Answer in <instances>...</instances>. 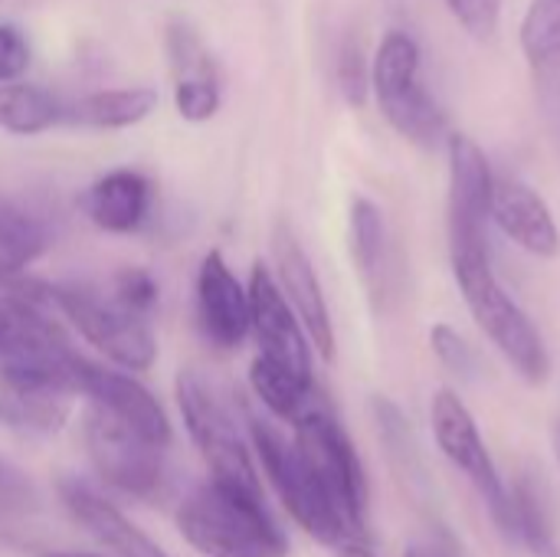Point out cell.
Returning a JSON list of instances; mask_svg holds the SVG:
<instances>
[{
	"mask_svg": "<svg viewBox=\"0 0 560 557\" xmlns=\"http://www.w3.org/2000/svg\"><path fill=\"white\" fill-rule=\"evenodd\" d=\"M52 286L13 276L0 282V381L75 397L82 355L72 351L56 318Z\"/></svg>",
	"mask_w": 560,
	"mask_h": 557,
	"instance_id": "obj_1",
	"label": "cell"
},
{
	"mask_svg": "<svg viewBox=\"0 0 560 557\" xmlns=\"http://www.w3.org/2000/svg\"><path fill=\"white\" fill-rule=\"evenodd\" d=\"M177 525L187 545L207 557L289 555V538L266 512L262 496H249L213 479L184 499Z\"/></svg>",
	"mask_w": 560,
	"mask_h": 557,
	"instance_id": "obj_2",
	"label": "cell"
},
{
	"mask_svg": "<svg viewBox=\"0 0 560 557\" xmlns=\"http://www.w3.org/2000/svg\"><path fill=\"white\" fill-rule=\"evenodd\" d=\"M450 263L476 325L489 335V341L505 355V361L528 384H545L551 378L548 345L535 328V322L525 315V309L499 282L492 269V253H459L450 256Z\"/></svg>",
	"mask_w": 560,
	"mask_h": 557,
	"instance_id": "obj_3",
	"label": "cell"
},
{
	"mask_svg": "<svg viewBox=\"0 0 560 557\" xmlns=\"http://www.w3.org/2000/svg\"><path fill=\"white\" fill-rule=\"evenodd\" d=\"M246 430L262 463V473L269 476L276 496L282 499V506L289 509V515L299 522L305 535H312L318 545L328 548L364 545V538L348 525V519L338 512V506L318 483L315 469L305 463V456L285 433H279L269 420L256 414H246Z\"/></svg>",
	"mask_w": 560,
	"mask_h": 557,
	"instance_id": "obj_4",
	"label": "cell"
},
{
	"mask_svg": "<svg viewBox=\"0 0 560 557\" xmlns=\"http://www.w3.org/2000/svg\"><path fill=\"white\" fill-rule=\"evenodd\" d=\"M371 92L381 115L397 135L420 148H433L453 131H446V112L430 95L420 76V46L407 30H387L374 62H371Z\"/></svg>",
	"mask_w": 560,
	"mask_h": 557,
	"instance_id": "obj_5",
	"label": "cell"
},
{
	"mask_svg": "<svg viewBox=\"0 0 560 557\" xmlns=\"http://www.w3.org/2000/svg\"><path fill=\"white\" fill-rule=\"evenodd\" d=\"M177 404L194 446L200 450L213 473V483H223L249 496H262L259 473L253 466L249 446L233 410L197 368H184L177 374Z\"/></svg>",
	"mask_w": 560,
	"mask_h": 557,
	"instance_id": "obj_6",
	"label": "cell"
},
{
	"mask_svg": "<svg viewBox=\"0 0 560 557\" xmlns=\"http://www.w3.org/2000/svg\"><path fill=\"white\" fill-rule=\"evenodd\" d=\"M56 312L105 358L125 371H148L158 358L151 318L125 309L112 289L95 286H52Z\"/></svg>",
	"mask_w": 560,
	"mask_h": 557,
	"instance_id": "obj_7",
	"label": "cell"
},
{
	"mask_svg": "<svg viewBox=\"0 0 560 557\" xmlns=\"http://www.w3.org/2000/svg\"><path fill=\"white\" fill-rule=\"evenodd\" d=\"M292 443L305 456V463L315 469L318 483L338 506V512L348 519V525L368 538V476L361 466V456L335 417L331 404L312 410L299 423H292Z\"/></svg>",
	"mask_w": 560,
	"mask_h": 557,
	"instance_id": "obj_8",
	"label": "cell"
},
{
	"mask_svg": "<svg viewBox=\"0 0 560 557\" xmlns=\"http://www.w3.org/2000/svg\"><path fill=\"white\" fill-rule=\"evenodd\" d=\"M430 420H433V437H436V446L443 450V456L469 479V486L479 492V499L492 512L502 535L512 538V532H515L512 496H509V486H505V479H502L466 401L450 387L436 391L433 407H430Z\"/></svg>",
	"mask_w": 560,
	"mask_h": 557,
	"instance_id": "obj_9",
	"label": "cell"
},
{
	"mask_svg": "<svg viewBox=\"0 0 560 557\" xmlns=\"http://www.w3.org/2000/svg\"><path fill=\"white\" fill-rule=\"evenodd\" d=\"M85 450L95 473L125 496L135 499H158L164 492V450L128 430L125 423L112 420L108 414L89 407L85 410Z\"/></svg>",
	"mask_w": 560,
	"mask_h": 557,
	"instance_id": "obj_10",
	"label": "cell"
},
{
	"mask_svg": "<svg viewBox=\"0 0 560 557\" xmlns=\"http://www.w3.org/2000/svg\"><path fill=\"white\" fill-rule=\"evenodd\" d=\"M450 151V256L459 253H492L489 250V220H492V167L486 151L463 131L446 138Z\"/></svg>",
	"mask_w": 560,
	"mask_h": 557,
	"instance_id": "obj_11",
	"label": "cell"
},
{
	"mask_svg": "<svg viewBox=\"0 0 560 557\" xmlns=\"http://www.w3.org/2000/svg\"><path fill=\"white\" fill-rule=\"evenodd\" d=\"M249 332L259 341V358L305 381L312 378V341L285 302L276 276L259 263L249 276Z\"/></svg>",
	"mask_w": 560,
	"mask_h": 557,
	"instance_id": "obj_12",
	"label": "cell"
},
{
	"mask_svg": "<svg viewBox=\"0 0 560 557\" xmlns=\"http://www.w3.org/2000/svg\"><path fill=\"white\" fill-rule=\"evenodd\" d=\"M75 397H85L89 407L108 414L112 420H118L128 430H135L138 437H144L148 443L167 450L171 420H167L164 407L158 404V397L144 384H138L131 374H121V371H112L105 364L82 358L79 371H75Z\"/></svg>",
	"mask_w": 560,
	"mask_h": 557,
	"instance_id": "obj_13",
	"label": "cell"
},
{
	"mask_svg": "<svg viewBox=\"0 0 560 557\" xmlns=\"http://www.w3.org/2000/svg\"><path fill=\"white\" fill-rule=\"evenodd\" d=\"M272 259H276V282L285 295V302L292 305L295 318L302 322L308 341L315 345V351L322 358H335V325H331V312L322 292V282L315 276V266L308 259V253L302 250L299 236L292 233V227L285 220L276 223L272 230Z\"/></svg>",
	"mask_w": 560,
	"mask_h": 557,
	"instance_id": "obj_14",
	"label": "cell"
},
{
	"mask_svg": "<svg viewBox=\"0 0 560 557\" xmlns=\"http://www.w3.org/2000/svg\"><path fill=\"white\" fill-rule=\"evenodd\" d=\"M197 322L210 345L233 351L249 335V289L220 253H207L197 272Z\"/></svg>",
	"mask_w": 560,
	"mask_h": 557,
	"instance_id": "obj_15",
	"label": "cell"
},
{
	"mask_svg": "<svg viewBox=\"0 0 560 557\" xmlns=\"http://www.w3.org/2000/svg\"><path fill=\"white\" fill-rule=\"evenodd\" d=\"M56 489L66 512L89 532V538L102 552H108L105 557H167L158 542H151L121 509H115L79 476H62Z\"/></svg>",
	"mask_w": 560,
	"mask_h": 557,
	"instance_id": "obj_16",
	"label": "cell"
},
{
	"mask_svg": "<svg viewBox=\"0 0 560 557\" xmlns=\"http://www.w3.org/2000/svg\"><path fill=\"white\" fill-rule=\"evenodd\" d=\"M492 220L525 253L555 259L560 253V230L551 207L538 190L515 177H495L492 184Z\"/></svg>",
	"mask_w": 560,
	"mask_h": 557,
	"instance_id": "obj_17",
	"label": "cell"
},
{
	"mask_svg": "<svg viewBox=\"0 0 560 557\" xmlns=\"http://www.w3.org/2000/svg\"><path fill=\"white\" fill-rule=\"evenodd\" d=\"M154 187L138 171H108L82 194L85 217L105 233H135L151 213Z\"/></svg>",
	"mask_w": 560,
	"mask_h": 557,
	"instance_id": "obj_18",
	"label": "cell"
},
{
	"mask_svg": "<svg viewBox=\"0 0 560 557\" xmlns=\"http://www.w3.org/2000/svg\"><path fill=\"white\" fill-rule=\"evenodd\" d=\"M348 236H351V259L364 289L374 302H381L390 286V243H387L384 213L374 200L368 197L351 200Z\"/></svg>",
	"mask_w": 560,
	"mask_h": 557,
	"instance_id": "obj_19",
	"label": "cell"
},
{
	"mask_svg": "<svg viewBox=\"0 0 560 557\" xmlns=\"http://www.w3.org/2000/svg\"><path fill=\"white\" fill-rule=\"evenodd\" d=\"M518 39L535 85L560 98V0H532Z\"/></svg>",
	"mask_w": 560,
	"mask_h": 557,
	"instance_id": "obj_20",
	"label": "cell"
},
{
	"mask_svg": "<svg viewBox=\"0 0 560 557\" xmlns=\"http://www.w3.org/2000/svg\"><path fill=\"white\" fill-rule=\"evenodd\" d=\"M52 243V230L33 207L0 197V282L23 276V269L39 259Z\"/></svg>",
	"mask_w": 560,
	"mask_h": 557,
	"instance_id": "obj_21",
	"label": "cell"
},
{
	"mask_svg": "<svg viewBox=\"0 0 560 557\" xmlns=\"http://www.w3.org/2000/svg\"><path fill=\"white\" fill-rule=\"evenodd\" d=\"M509 496H512V522H515L512 538L522 542L532 557H560L558 529H555L545 483L535 473H522L509 489Z\"/></svg>",
	"mask_w": 560,
	"mask_h": 557,
	"instance_id": "obj_22",
	"label": "cell"
},
{
	"mask_svg": "<svg viewBox=\"0 0 560 557\" xmlns=\"http://www.w3.org/2000/svg\"><path fill=\"white\" fill-rule=\"evenodd\" d=\"M158 105V95L151 89H102L79 95L66 102V121L62 125H82V128H131L144 121Z\"/></svg>",
	"mask_w": 560,
	"mask_h": 557,
	"instance_id": "obj_23",
	"label": "cell"
},
{
	"mask_svg": "<svg viewBox=\"0 0 560 557\" xmlns=\"http://www.w3.org/2000/svg\"><path fill=\"white\" fill-rule=\"evenodd\" d=\"M249 384H253V394L259 397V404L269 407V414H276L279 420H289V423H299L302 417H308L312 410L328 404L315 381L295 378V374H289V371L262 361V358L253 361Z\"/></svg>",
	"mask_w": 560,
	"mask_h": 557,
	"instance_id": "obj_24",
	"label": "cell"
},
{
	"mask_svg": "<svg viewBox=\"0 0 560 557\" xmlns=\"http://www.w3.org/2000/svg\"><path fill=\"white\" fill-rule=\"evenodd\" d=\"M72 394L46 387H13L0 381V423L20 433H56L69 420Z\"/></svg>",
	"mask_w": 560,
	"mask_h": 557,
	"instance_id": "obj_25",
	"label": "cell"
},
{
	"mask_svg": "<svg viewBox=\"0 0 560 557\" xmlns=\"http://www.w3.org/2000/svg\"><path fill=\"white\" fill-rule=\"evenodd\" d=\"M66 121V102L30 82L0 85V128L10 135H39Z\"/></svg>",
	"mask_w": 560,
	"mask_h": 557,
	"instance_id": "obj_26",
	"label": "cell"
},
{
	"mask_svg": "<svg viewBox=\"0 0 560 557\" xmlns=\"http://www.w3.org/2000/svg\"><path fill=\"white\" fill-rule=\"evenodd\" d=\"M430 348H433L436 361H440L446 371H453L456 378H463V381H472V378H476L479 358H476L472 345H469L456 328H450V325H443V322L433 325V328H430Z\"/></svg>",
	"mask_w": 560,
	"mask_h": 557,
	"instance_id": "obj_27",
	"label": "cell"
},
{
	"mask_svg": "<svg viewBox=\"0 0 560 557\" xmlns=\"http://www.w3.org/2000/svg\"><path fill=\"white\" fill-rule=\"evenodd\" d=\"M338 85L348 98V105L361 108L371 95V62L361 49V43L354 36H348L341 43V53H338Z\"/></svg>",
	"mask_w": 560,
	"mask_h": 557,
	"instance_id": "obj_28",
	"label": "cell"
},
{
	"mask_svg": "<svg viewBox=\"0 0 560 557\" xmlns=\"http://www.w3.org/2000/svg\"><path fill=\"white\" fill-rule=\"evenodd\" d=\"M112 295L125 305V309H131V312H138V315H151L154 312V305H158V282H154V276L148 272V269H138V266H125V269H118L115 272V279H112Z\"/></svg>",
	"mask_w": 560,
	"mask_h": 557,
	"instance_id": "obj_29",
	"label": "cell"
},
{
	"mask_svg": "<svg viewBox=\"0 0 560 557\" xmlns=\"http://www.w3.org/2000/svg\"><path fill=\"white\" fill-rule=\"evenodd\" d=\"M174 105L187 121H207L220 112V82L217 79H180L174 85Z\"/></svg>",
	"mask_w": 560,
	"mask_h": 557,
	"instance_id": "obj_30",
	"label": "cell"
},
{
	"mask_svg": "<svg viewBox=\"0 0 560 557\" xmlns=\"http://www.w3.org/2000/svg\"><path fill=\"white\" fill-rule=\"evenodd\" d=\"M456 23L479 43H489L499 30L502 0H446Z\"/></svg>",
	"mask_w": 560,
	"mask_h": 557,
	"instance_id": "obj_31",
	"label": "cell"
},
{
	"mask_svg": "<svg viewBox=\"0 0 560 557\" xmlns=\"http://www.w3.org/2000/svg\"><path fill=\"white\" fill-rule=\"evenodd\" d=\"M36 486L26 479L20 466L0 456V512H26L36 509Z\"/></svg>",
	"mask_w": 560,
	"mask_h": 557,
	"instance_id": "obj_32",
	"label": "cell"
},
{
	"mask_svg": "<svg viewBox=\"0 0 560 557\" xmlns=\"http://www.w3.org/2000/svg\"><path fill=\"white\" fill-rule=\"evenodd\" d=\"M30 66V46L23 33L10 23H0V85L16 82Z\"/></svg>",
	"mask_w": 560,
	"mask_h": 557,
	"instance_id": "obj_33",
	"label": "cell"
},
{
	"mask_svg": "<svg viewBox=\"0 0 560 557\" xmlns=\"http://www.w3.org/2000/svg\"><path fill=\"white\" fill-rule=\"evenodd\" d=\"M341 557H377L368 545H348V548H341Z\"/></svg>",
	"mask_w": 560,
	"mask_h": 557,
	"instance_id": "obj_34",
	"label": "cell"
},
{
	"mask_svg": "<svg viewBox=\"0 0 560 557\" xmlns=\"http://www.w3.org/2000/svg\"><path fill=\"white\" fill-rule=\"evenodd\" d=\"M551 443H555V456H558V466H560V410H558V420H555V430H551Z\"/></svg>",
	"mask_w": 560,
	"mask_h": 557,
	"instance_id": "obj_35",
	"label": "cell"
},
{
	"mask_svg": "<svg viewBox=\"0 0 560 557\" xmlns=\"http://www.w3.org/2000/svg\"><path fill=\"white\" fill-rule=\"evenodd\" d=\"M430 557H459V552H456L453 545H443V548H433Z\"/></svg>",
	"mask_w": 560,
	"mask_h": 557,
	"instance_id": "obj_36",
	"label": "cell"
},
{
	"mask_svg": "<svg viewBox=\"0 0 560 557\" xmlns=\"http://www.w3.org/2000/svg\"><path fill=\"white\" fill-rule=\"evenodd\" d=\"M39 557H102V555H79V552H43Z\"/></svg>",
	"mask_w": 560,
	"mask_h": 557,
	"instance_id": "obj_37",
	"label": "cell"
},
{
	"mask_svg": "<svg viewBox=\"0 0 560 557\" xmlns=\"http://www.w3.org/2000/svg\"><path fill=\"white\" fill-rule=\"evenodd\" d=\"M407 557H430L427 552H407Z\"/></svg>",
	"mask_w": 560,
	"mask_h": 557,
	"instance_id": "obj_38",
	"label": "cell"
}]
</instances>
